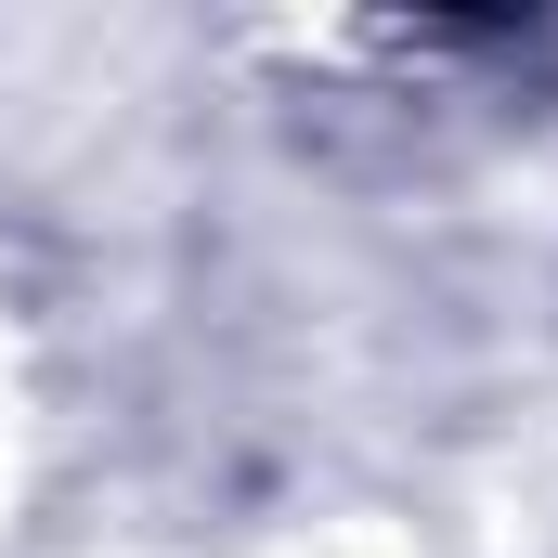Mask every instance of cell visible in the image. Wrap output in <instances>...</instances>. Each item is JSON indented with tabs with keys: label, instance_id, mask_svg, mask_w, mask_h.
<instances>
[{
	"label": "cell",
	"instance_id": "cell-1",
	"mask_svg": "<svg viewBox=\"0 0 558 558\" xmlns=\"http://www.w3.org/2000/svg\"><path fill=\"white\" fill-rule=\"evenodd\" d=\"M26 468H39V351L26 312L0 299V507H26Z\"/></svg>",
	"mask_w": 558,
	"mask_h": 558
}]
</instances>
